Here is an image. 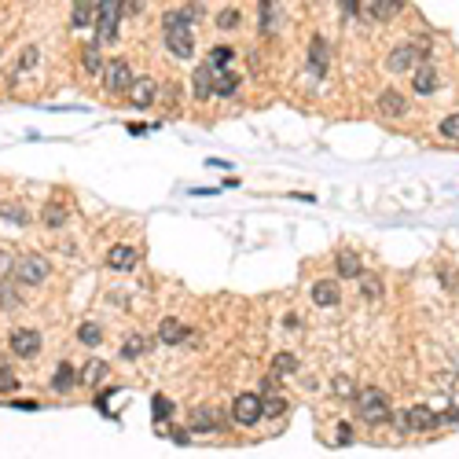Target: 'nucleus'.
<instances>
[{"mask_svg":"<svg viewBox=\"0 0 459 459\" xmlns=\"http://www.w3.org/2000/svg\"><path fill=\"white\" fill-rule=\"evenodd\" d=\"M118 33H122V4H96V48H107V44H118Z\"/></svg>","mask_w":459,"mask_h":459,"instance_id":"nucleus-1","label":"nucleus"},{"mask_svg":"<svg viewBox=\"0 0 459 459\" xmlns=\"http://www.w3.org/2000/svg\"><path fill=\"white\" fill-rule=\"evenodd\" d=\"M15 283L22 287H41L48 276H52V265H48L44 253H22V258H15Z\"/></svg>","mask_w":459,"mask_h":459,"instance_id":"nucleus-2","label":"nucleus"},{"mask_svg":"<svg viewBox=\"0 0 459 459\" xmlns=\"http://www.w3.org/2000/svg\"><path fill=\"white\" fill-rule=\"evenodd\" d=\"M356 415L364 419V423H375V426H382V423H390V401H386V393L382 390H360L356 393Z\"/></svg>","mask_w":459,"mask_h":459,"instance_id":"nucleus-3","label":"nucleus"},{"mask_svg":"<svg viewBox=\"0 0 459 459\" xmlns=\"http://www.w3.org/2000/svg\"><path fill=\"white\" fill-rule=\"evenodd\" d=\"M430 56V44L426 41H404V44H393V52H390V59H386V67L393 70V74H412L419 62H423Z\"/></svg>","mask_w":459,"mask_h":459,"instance_id":"nucleus-4","label":"nucleus"},{"mask_svg":"<svg viewBox=\"0 0 459 459\" xmlns=\"http://www.w3.org/2000/svg\"><path fill=\"white\" fill-rule=\"evenodd\" d=\"M393 423H397V430H415V433H426V430H433V426H441L437 423V415L430 412V408H423V404H412V408H404V412H397V415H390Z\"/></svg>","mask_w":459,"mask_h":459,"instance_id":"nucleus-5","label":"nucleus"},{"mask_svg":"<svg viewBox=\"0 0 459 459\" xmlns=\"http://www.w3.org/2000/svg\"><path fill=\"white\" fill-rule=\"evenodd\" d=\"M103 88L110 96H125L133 88V67L125 59H110L103 67Z\"/></svg>","mask_w":459,"mask_h":459,"instance_id":"nucleus-6","label":"nucleus"},{"mask_svg":"<svg viewBox=\"0 0 459 459\" xmlns=\"http://www.w3.org/2000/svg\"><path fill=\"white\" fill-rule=\"evenodd\" d=\"M232 419L239 426H253V423H261V393H239L235 404H232Z\"/></svg>","mask_w":459,"mask_h":459,"instance_id":"nucleus-7","label":"nucleus"},{"mask_svg":"<svg viewBox=\"0 0 459 459\" xmlns=\"http://www.w3.org/2000/svg\"><path fill=\"white\" fill-rule=\"evenodd\" d=\"M41 331H33V327H19V331H11V353L22 356V360H33L37 353H41Z\"/></svg>","mask_w":459,"mask_h":459,"instance_id":"nucleus-8","label":"nucleus"},{"mask_svg":"<svg viewBox=\"0 0 459 459\" xmlns=\"http://www.w3.org/2000/svg\"><path fill=\"white\" fill-rule=\"evenodd\" d=\"M187 426H191V433H217V430H224V415L217 412L213 404H199L195 412H191Z\"/></svg>","mask_w":459,"mask_h":459,"instance_id":"nucleus-9","label":"nucleus"},{"mask_svg":"<svg viewBox=\"0 0 459 459\" xmlns=\"http://www.w3.org/2000/svg\"><path fill=\"white\" fill-rule=\"evenodd\" d=\"M125 96H129V103H133L136 110H147L151 103H158V85L144 74V78H133V88H129Z\"/></svg>","mask_w":459,"mask_h":459,"instance_id":"nucleus-10","label":"nucleus"},{"mask_svg":"<svg viewBox=\"0 0 459 459\" xmlns=\"http://www.w3.org/2000/svg\"><path fill=\"white\" fill-rule=\"evenodd\" d=\"M412 88H415L419 96H433V92L441 88V74L423 62V67H415V70H412Z\"/></svg>","mask_w":459,"mask_h":459,"instance_id":"nucleus-11","label":"nucleus"},{"mask_svg":"<svg viewBox=\"0 0 459 459\" xmlns=\"http://www.w3.org/2000/svg\"><path fill=\"white\" fill-rule=\"evenodd\" d=\"M327 62H331V48L324 37H312L309 41V74L312 78H324L327 74Z\"/></svg>","mask_w":459,"mask_h":459,"instance_id":"nucleus-12","label":"nucleus"},{"mask_svg":"<svg viewBox=\"0 0 459 459\" xmlns=\"http://www.w3.org/2000/svg\"><path fill=\"white\" fill-rule=\"evenodd\" d=\"M187 338H195V335H191L176 316H165V320L158 324V342H165V346H181V342H187Z\"/></svg>","mask_w":459,"mask_h":459,"instance_id":"nucleus-13","label":"nucleus"},{"mask_svg":"<svg viewBox=\"0 0 459 459\" xmlns=\"http://www.w3.org/2000/svg\"><path fill=\"white\" fill-rule=\"evenodd\" d=\"M136 261H140V250L136 247H125V243L110 247V253H107V265H110L114 272H129V269H136Z\"/></svg>","mask_w":459,"mask_h":459,"instance_id":"nucleus-14","label":"nucleus"},{"mask_svg":"<svg viewBox=\"0 0 459 459\" xmlns=\"http://www.w3.org/2000/svg\"><path fill=\"white\" fill-rule=\"evenodd\" d=\"M378 110L386 114V118H404V114H408V99L397 92V88H382V92H378Z\"/></svg>","mask_w":459,"mask_h":459,"instance_id":"nucleus-15","label":"nucleus"},{"mask_svg":"<svg viewBox=\"0 0 459 459\" xmlns=\"http://www.w3.org/2000/svg\"><path fill=\"white\" fill-rule=\"evenodd\" d=\"M165 48H169V56L176 59H187L195 52V41H191V30H169L165 33Z\"/></svg>","mask_w":459,"mask_h":459,"instance_id":"nucleus-16","label":"nucleus"},{"mask_svg":"<svg viewBox=\"0 0 459 459\" xmlns=\"http://www.w3.org/2000/svg\"><path fill=\"white\" fill-rule=\"evenodd\" d=\"M202 8H169L162 15V26H165V33L169 30H187L191 22H195V15H199Z\"/></svg>","mask_w":459,"mask_h":459,"instance_id":"nucleus-17","label":"nucleus"},{"mask_svg":"<svg viewBox=\"0 0 459 459\" xmlns=\"http://www.w3.org/2000/svg\"><path fill=\"white\" fill-rule=\"evenodd\" d=\"M335 269H338V279H360L364 276V265H360V258H356L353 250H338Z\"/></svg>","mask_w":459,"mask_h":459,"instance_id":"nucleus-18","label":"nucleus"},{"mask_svg":"<svg viewBox=\"0 0 459 459\" xmlns=\"http://www.w3.org/2000/svg\"><path fill=\"white\" fill-rule=\"evenodd\" d=\"M213 67H210V62H202V67L195 70V74H191V85H195V99H202V103H206V99L213 96Z\"/></svg>","mask_w":459,"mask_h":459,"instance_id":"nucleus-19","label":"nucleus"},{"mask_svg":"<svg viewBox=\"0 0 459 459\" xmlns=\"http://www.w3.org/2000/svg\"><path fill=\"white\" fill-rule=\"evenodd\" d=\"M235 92H239V74H235V70H217V74H213V96L232 99Z\"/></svg>","mask_w":459,"mask_h":459,"instance_id":"nucleus-20","label":"nucleus"},{"mask_svg":"<svg viewBox=\"0 0 459 459\" xmlns=\"http://www.w3.org/2000/svg\"><path fill=\"white\" fill-rule=\"evenodd\" d=\"M338 298H342V294H338V283H335V279H320V283L312 287V301L320 305V309H335Z\"/></svg>","mask_w":459,"mask_h":459,"instance_id":"nucleus-21","label":"nucleus"},{"mask_svg":"<svg viewBox=\"0 0 459 459\" xmlns=\"http://www.w3.org/2000/svg\"><path fill=\"white\" fill-rule=\"evenodd\" d=\"M0 309L4 312H19L22 309V294H19L15 279H0Z\"/></svg>","mask_w":459,"mask_h":459,"instance_id":"nucleus-22","label":"nucleus"},{"mask_svg":"<svg viewBox=\"0 0 459 459\" xmlns=\"http://www.w3.org/2000/svg\"><path fill=\"white\" fill-rule=\"evenodd\" d=\"M298 367H301V360L294 353H276L272 356V372L269 375H276V378H290V375H298Z\"/></svg>","mask_w":459,"mask_h":459,"instance_id":"nucleus-23","label":"nucleus"},{"mask_svg":"<svg viewBox=\"0 0 459 459\" xmlns=\"http://www.w3.org/2000/svg\"><path fill=\"white\" fill-rule=\"evenodd\" d=\"M151 346H155L151 338H144V335H129V338L122 342V356H125V360H136V356H144Z\"/></svg>","mask_w":459,"mask_h":459,"instance_id":"nucleus-24","label":"nucleus"},{"mask_svg":"<svg viewBox=\"0 0 459 459\" xmlns=\"http://www.w3.org/2000/svg\"><path fill=\"white\" fill-rule=\"evenodd\" d=\"M107 372H110V367L103 364V360H88V364H81V382H85V386H99V382H103L107 378Z\"/></svg>","mask_w":459,"mask_h":459,"instance_id":"nucleus-25","label":"nucleus"},{"mask_svg":"<svg viewBox=\"0 0 459 459\" xmlns=\"http://www.w3.org/2000/svg\"><path fill=\"white\" fill-rule=\"evenodd\" d=\"M210 67L213 70H232V62H235V48H228V44H217V48H210Z\"/></svg>","mask_w":459,"mask_h":459,"instance_id":"nucleus-26","label":"nucleus"},{"mask_svg":"<svg viewBox=\"0 0 459 459\" xmlns=\"http://www.w3.org/2000/svg\"><path fill=\"white\" fill-rule=\"evenodd\" d=\"M331 393H335V401H353L360 390H356V382L349 375H335L331 378Z\"/></svg>","mask_w":459,"mask_h":459,"instance_id":"nucleus-27","label":"nucleus"},{"mask_svg":"<svg viewBox=\"0 0 459 459\" xmlns=\"http://www.w3.org/2000/svg\"><path fill=\"white\" fill-rule=\"evenodd\" d=\"M41 221L48 224V228H62L67 224V206H62V202H44V210H41Z\"/></svg>","mask_w":459,"mask_h":459,"instance_id":"nucleus-28","label":"nucleus"},{"mask_svg":"<svg viewBox=\"0 0 459 459\" xmlns=\"http://www.w3.org/2000/svg\"><path fill=\"white\" fill-rule=\"evenodd\" d=\"M74 382H78V372H74V364H59L56 372H52V390H59V393H67Z\"/></svg>","mask_w":459,"mask_h":459,"instance_id":"nucleus-29","label":"nucleus"},{"mask_svg":"<svg viewBox=\"0 0 459 459\" xmlns=\"http://www.w3.org/2000/svg\"><path fill=\"white\" fill-rule=\"evenodd\" d=\"M217 30H239V22H243V11H239V8H221V11H217Z\"/></svg>","mask_w":459,"mask_h":459,"instance_id":"nucleus-30","label":"nucleus"},{"mask_svg":"<svg viewBox=\"0 0 459 459\" xmlns=\"http://www.w3.org/2000/svg\"><path fill=\"white\" fill-rule=\"evenodd\" d=\"M88 22H96V4H74V11H70V26L81 30V26H88Z\"/></svg>","mask_w":459,"mask_h":459,"instance_id":"nucleus-31","label":"nucleus"},{"mask_svg":"<svg viewBox=\"0 0 459 459\" xmlns=\"http://www.w3.org/2000/svg\"><path fill=\"white\" fill-rule=\"evenodd\" d=\"M81 67L88 70V74H103V56H99V48L96 44H85V52H81Z\"/></svg>","mask_w":459,"mask_h":459,"instance_id":"nucleus-32","label":"nucleus"},{"mask_svg":"<svg viewBox=\"0 0 459 459\" xmlns=\"http://www.w3.org/2000/svg\"><path fill=\"white\" fill-rule=\"evenodd\" d=\"M0 221H11V224H30V213L19 206V202H0Z\"/></svg>","mask_w":459,"mask_h":459,"instance_id":"nucleus-33","label":"nucleus"},{"mask_svg":"<svg viewBox=\"0 0 459 459\" xmlns=\"http://www.w3.org/2000/svg\"><path fill=\"white\" fill-rule=\"evenodd\" d=\"M364 11H372V19H393L404 4H397V0H386V4H360Z\"/></svg>","mask_w":459,"mask_h":459,"instance_id":"nucleus-34","label":"nucleus"},{"mask_svg":"<svg viewBox=\"0 0 459 459\" xmlns=\"http://www.w3.org/2000/svg\"><path fill=\"white\" fill-rule=\"evenodd\" d=\"M78 342H81V346H99V342H103V331H99V324H81L78 327Z\"/></svg>","mask_w":459,"mask_h":459,"instance_id":"nucleus-35","label":"nucleus"},{"mask_svg":"<svg viewBox=\"0 0 459 459\" xmlns=\"http://www.w3.org/2000/svg\"><path fill=\"white\" fill-rule=\"evenodd\" d=\"M151 415H155V423H165V419L173 415V401H169V397H162V393H158V397L151 401Z\"/></svg>","mask_w":459,"mask_h":459,"instance_id":"nucleus-36","label":"nucleus"},{"mask_svg":"<svg viewBox=\"0 0 459 459\" xmlns=\"http://www.w3.org/2000/svg\"><path fill=\"white\" fill-rule=\"evenodd\" d=\"M287 412V401L279 397V393H269V397H261V415H283Z\"/></svg>","mask_w":459,"mask_h":459,"instance_id":"nucleus-37","label":"nucleus"},{"mask_svg":"<svg viewBox=\"0 0 459 459\" xmlns=\"http://www.w3.org/2000/svg\"><path fill=\"white\" fill-rule=\"evenodd\" d=\"M360 290H364V298H372V301H375V298H382V283H378L375 276H367V272L360 276Z\"/></svg>","mask_w":459,"mask_h":459,"instance_id":"nucleus-38","label":"nucleus"},{"mask_svg":"<svg viewBox=\"0 0 459 459\" xmlns=\"http://www.w3.org/2000/svg\"><path fill=\"white\" fill-rule=\"evenodd\" d=\"M444 140H459V114H449V118L441 122V129H437Z\"/></svg>","mask_w":459,"mask_h":459,"instance_id":"nucleus-39","label":"nucleus"},{"mask_svg":"<svg viewBox=\"0 0 459 459\" xmlns=\"http://www.w3.org/2000/svg\"><path fill=\"white\" fill-rule=\"evenodd\" d=\"M276 15H279L276 4H261V30H265V33L276 30Z\"/></svg>","mask_w":459,"mask_h":459,"instance_id":"nucleus-40","label":"nucleus"},{"mask_svg":"<svg viewBox=\"0 0 459 459\" xmlns=\"http://www.w3.org/2000/svg\"><path fill=\"white\" fill-rule=\"evenodd\" d=\"M19 386V378H15V372H11L8 364H0V393H11Z\"/></svg>","mask_w":459,"mask_h":459,"instance_id":"nucleus-41","label":"nucleus"},{"mask_svg":"<svg viewBox=\"0 0 459 459\" xmlns=\"http://www.w3.org/2000/svg\"><path fill=\"white\" fill-rule=\"evenodd\" d=\"M15 269V258H11V253L0 247V279H8V272Z\"/></svg>","mask_w":459,"mask_h":459,"instance_id":"nucleus-42","label":"nucleus"},{"mask_svg":"<svg viewBox=\"0 0 459 459\" xmlns=\"http://www.w3.org/2000/svg\"><path fill=\"white\" fill-rule=\"evenodd\" d=\"M33 62H37V48H26V52H22V59H19V70H15V74H22L26 67H33Z\"/></svg>","mask_w":459,"mask_h":459,"instance_id":"nucleus-43","label":"nucleus"},{"mask_svg":"<svg viewBox=\"0 0 459 459\" xmlns=\"http://www.w3.org/2000/svg\"><path fill=\"white\" fill-rule=\"evenodd\" d=\"M335 441H338V444H349V441H353V426H349V423H338Z\"/></svg>","mask_w":459,"mask_h":459,"instance_id":"nucleus-44","label":"nucleus"},{"mask_svg":"<svg viewBox=\"0 0 459 459\" xmlns=\"http://www.w3.org/2000/svg\"><path fill=\"white\" fill-rule=\"evenodd\" d=\"M276 382H279L276 375H265V378H261V393H265V397H269V393H276Z\"/></svg>","mask_w":459,"mask_h":459,"instance_id":"nucleus-45","label":"nucleus"},{"mask_svg":"<svg viewBox=\"0 0 459 459\" xmlns=\"http://www.w3.org/2000/svg\"><path fill=\"white\" fill-rule=\"evenodd\" d=\"M437 276H441L444 287H452V269H437Z\"/></svg>","mask_w":459,"mask_h":459,"instance_id":"nucleus-46","label":"nucleus"},{"mask_svg":"<svg viewBox=\"0 0 459 459\" xmlns=\"http://www.w3.org/2000/svg\"><path fill=\"white\" fill-rule=\"evenodd\" d=\"M444 419H449V423H459V412H449ZM444 419H441V423H444Z\"/></svg>","mask_w":459,"mask_h":459,"instance_id":"nucleus-47","label":"nucleus"}]
</instances>
